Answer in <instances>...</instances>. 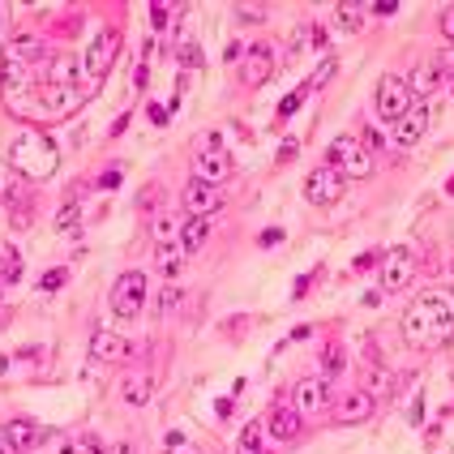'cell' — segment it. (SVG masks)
<instances>
[{"label":"cell","instance_id":"cell-1","mask_svg":"<svg viewBox=\"0 0 454 454\" xmlns=\"http://www.w3.org/2000/svg\"><path fill=\"white\" fill-rule=\"evenodd\" d=\"M403 339L412 347H442L454 339V292L433 287L412 300V309L403 313Z\"/></svg>","mask_w":454,"mask_h":454},{"label":"cell","instance_id":"cell-2","mask_svg":"<svg viewBox=\"0 0 454 454\" xmlns=\"http://www.w3.org/2000/svg\"><path fill=\"white\" fill-rule=\"evenodd\" d=\"M112 313L120 317V321H133V317H142V309H146V274L142 270H124L120 279L112 283Z\"/></svg>","mask_w":454,"mask_h":454},{"label":"cell","instance_id":"cell-3","mask_svg":"<svg viewBox=\"0 0 454 454\" xmlns=\"http://www.w3.org/2000/svg\"><path fill=\"white\" fill-rule=\"evenodd\" d=\"M412 108H416V94H412L407 78H398V73H386L382 86H377V116H382L386 124H398Z\"/></svg>","mask_w":454,"mask_h":454},{"label":"cell","instance_id":"cell-4","mask_svg":"<svg viewBox=\"0 0 454 454\" xmlns=\"http://www.w3.org/2000/svg\"><path fill=\"white\" fill-rule=\"evenodd\" d=\"M330 167H339V176L347 180H360V176H369L373 171V159H369V150H364V142H356V137H335L330 142V159H326Z\"/></svg>","mask_w":454,"mask_h":454},{"label":"cell","instance_id":"cell-5","mask_svg":"<svg viewBox=\"0 0 454 454\" xmlns=\"http://www.w3.org/2000/svg\"><path fill=\"white\" fill-rule=\"evenodd\" d=\"M116 56H120V35H116V31H99L94 43L86 47V56H82V73H86V82L99 86V78H103V73L116 65Z\"/></svg>","mask_w":454,"mask_h":454},{"label":"cell","instance_id":"cell-6","mask_svg":"<svg viewBox=\"0 0 454 454\" xmlns=\"http://www.w3.org/2000/svg\"><path fill=\"white\" fill-rule=\"evenodd\" d=\"M292 407L300 416H317L330 407V382L326 377H300V382L292 386Z\"/></svg>","mask_w":454,"mask_h":454},{"label":"cell","instance_id":"cell-7","mask_svg":"<svg viewBox=\"0 0 454 454\" xmlns=\"http://www.w3.org/2000/svg\"><path fill=\"white\" fill-rule=\"evenodd\" d=\"M339 193H343V176H339V167L321 163L317 171H309V180H305V201H313V206H330V201H339Z\"/></svg>","mask_w":454,"mask_h":454},{"label":"cell","instance_id":"cell-8","mask_svg":"<svg viewBox=\"0 0 454 454\" xmlns=\"http://www.w3.org/2000/svg\"><path fill=\"white\" fill-rule=\"evenodd\" d=\"M412 274H416V253L412 249H390V253L382 258V292H398V287H407L412 283Z\"/></svg>","mask_w":454,"mask_h":454},{"label":"cell","instance_id":"cell-9","mask_svg":"<svg viewBox=\"0 0 454 454\" xmlns=\"http://www.w3.org/2000/svg\"><path fill=\"white\" fill-rule=\"evenodd\" d=\"M227 171H232V159H227V150L219 142H210L206 150H197V155H193V176L201 185H223Z\"/></svg>","mask_w":454,"mask_h":454},{"label":"cell","instance_id":"cell-10","mask_svg":"<svg viewBox=\"0 0 454 454\" xmlns=\"http://www.w3.org/2000/svg\"><path fill=\"white\" fill-rule=\"evenodd\" d=\"M47 86H56V90H94V82H86V73H82V56H69V52L52 60Z\"/></svg>","mask_w":454,"mask_h":454},{"label":"cell","instance_id":"cell-11","mask_svg":"<svg viewBox=\"0 0 454 454\" xmlns=\"http://www.w3.org/2000/svg\"><path fill=\"white\" fill-rule=\"evenodd\" d=\"M373 412H377V398H373L364 386L343 390V398L335 403V420H339V424H364Z\"/></svg>","mask_w":454,"mask_h":454},{"label":"cell","instance_id":"cell-12","mask_svg":"<svg viewBox=\"0 0 454 454\" xmlns=\"http://www.w3.org/2000/svg\"><path fill=\"white\" fill-rule=\"evenodd\" d=\"M360 386L373 398H394L398 394V373L386 369L382 360H360Z\"/></svg>","mask_w":454,"mask_h":454},{"label":"cell","instance_id":"cell-13","mask_svg":"<svg viewBox=\"0 0 454 454\" xmlns=\"http://www.w3.org/2000/svg\"><path fill=\"white\" fill-rule=\"evenodd\" d=\"M270 73H274V47L253 43V47L244 52V60H240V82H244V86H262Z\"/></svg>","mask_w":454,"mask_h":454},{"label":"cell","instance_id":"cell-14","mask_svg":"<svg viewBox=\"0 0 454 454\" xmlns=\"http://www.w3.org/2000/svg\"><path fill=\"white\" fill-rule=\"evenodd\" d=\"M219 206H223V185H201V180H193V185L185 189V210H189L193 219H210Z\"/></svg>","mask_w":454,"mask_h":454},{"label":"cell","instance_id":"cell-15","mask_svg":"<svg viewBox=\"0 0 454 454\" xmlns=\"http://www.w3.org/2000/svg\"><path fill=\"white\" fill-rule=\"evenodd\" d=\"M0 433H5V442L13 446V454H26V450H35L47 433H43V424L39 420H31V416H22V420H9L5 428H0Z\"/></svg>","mask_w":454,"mask_h":454},{"label":"cell","instance_id":"cell-16","mask_svg":"<svg viewBox=\"0 0 454 454\" xmlns=\"http://www.w3.org/2000/svg\"><path fill=\"white\" fill-rule=\"evenodd\" d=\"M90 356H94L99 364H116V360L129 356V339L116 335V330H94V335H90Z\"/></svg>","mask_w":454,"mask_h":454},{"label":"cell","instance_id":"cell-17","mask_svg":"<svg viewBox=\"0 0 454 454\" xmlns=\"http://www.w3.org/2000/svg\"><path fill=\"white\" fill-rule=\"evenodd\" d=\"M424 129H428V108L416 103L398 124H390V137H394V146H416V142L424 137Z\"/></svg>","mask_w":454,"mask_h":454},{"label":"cell","instance_id":"cell-18","mask_svg":"<svg viewBox=\"0 0 454 454\" xmlns=\"http://www.w3.org/2000/svg\"><path fill=\"white\" fill-rule=\"evenodd\" d=\"M300 420H305V416H300L292 403H279V407L270 412V420H266V433H270L274 442H292V437L300 433Z\"/></svg>","mask_w":454,"mask_h":454},{"label":"cell","instance_id":"cell-19","mask_svg":"<svg viewBox=\"0 0 454 454\" xmlns=\"http://www.w3.org/2000/svg\"><path fill=\"white\" fill-rule=\"evenodd\" d=\"M446 82V69L433 60V65H420L416 69V78H407V86H412V94H428V90H437Z\"/></svg>","mask_w":454,"mask_h":454},{"label":"cell","instance_id":"cell-20","mask_svg":"<svg viewBox=\"0 0 454 454\" xmlns=\"http://www.w3.org/2000/svg\"><path fill=\"white\" fill-rule=\"evenodd\" d=\"M185 249L180 244H163L159 249V253H155V266H159V274H163V279H176V274H180L185 270Z\"/></svg>","mask_w":454,"mask_h":454},{"label":"cell","instance_id":"cell-21","mask_svg":"<svg viewBox=\"0 0 454 454\" xmlns=\"http://www.w3.org/2000/svg\"><path fill=\"white\" fill-rule=\"evenodd\" d=\"M206 236H210V219H189V223L180 227V249H185V258H189V253H197Z\"/></svg>","mask_w":454,"mask_h":454},{"label":"cell","instance_id":"cell-22","mask_svg":"<svg viewBox=\"0 0 454 454\" xmlns=\"http://www.w3.org/2000/svg\"><path fill=\"white\" fill-rule=\"evenodd\" d=\"M150 236H155V244H180V219L176 215H159L155 223H150Z\"/></svg>","mask_w":454,"mask_h":454},{"label":"cell","instance_id":"cell-23","mask_svg":"<svg viewBox=\"0 0 454 454\" xmlns=\"http://www.w3.org/2000/svg\"><path fill=\"white\" fill-rule=\"evenodd\" d=\"M5 56H13V60H22V65H35V60L43 56V47H39V39L22 35V39H13V43L5 47Z\"/></svg>","mask_w":454,"mask_h":454},{"label":"cell","instance_id":"cell-24","mask_svg":"<svg viewBox=\"0 0 454 454\" xmlns=\"http://www.w3.org/2000/svg\"><path fill=\"white\" fill-rule=\"evenodd\" d=\"M364 5H351V0H343V5H335V22H339V26L343 31H360L364 26Z\"/></svg>","mask_w":454,"mask_h":454},{"label":"cell","instance_id":"cell-25","mask_svg":"<svg viewBox=\"0 0 454 454\" xmlns=\"http://www.w3.org/2000/svg\"><path fill=\"white\" fill-rule=\"evenodd\" d=\"M236 454H262V420H249L236 437Z\"/></svg>","mask_w":454,"mask_h":454},{"label":"cell","instance_id":"cell-26","mask_svg":"<svg viewBox=\"0 0 454 454\" xmlns=\"http://www.w3.org/2000/svg\"><path fill=\"white\" fill-rule=\"evenodd\" d=\"M56 232H60V236H78V232H82V206H78V201L60 206V215H56Z\"/></svg>","mask_w":454,"mask_h":454},{"label":"cell","instance_id":"cell-27","mask_svg":"<svg viewBox=\"0 0 454 454\" xmlns=\"http://www.w3.org/2000/svg\"><path fill=\"white\" fill-rule=\"evenodd\" d=\"M103 450L108 446L94 433H69V442H65V454H103Z\"/></svg>","mask_w":454,"mask_h":454},{"label":"cell","instance_id":"cell-28","mask_svg":"<svg viewBox=\"0 0 454 454\" xmlns=\"http://www.w3.org/2000/svg\"><path fill=\"white\" fill-rule=\"evenodd\" d=\"M150 377H129V382H124V403H133V407H146L150 403Z\"/></svg>","mask_w":454,"mask_h":454},{"label":"cell","instance_id":"cell-29","mask_svg":"<svg viewBox=\"0 0 454 454\" xmlns=\"http://www.w3.org/2000/svg\"><path fill=\"white\" fill-rule=\"evenodd\" d=\"M171 13H180V5H159V0H155V5H150V26L167 31L171 26Z\"/></svg>","mask_w":454,"mask_h":454},{"label":"cell","instance_id":"cell-30","mask_svg":"<svg viewBox=\"0 0 454 454\" xmlns=\"http://www.w3.org/2000/svg\"><path fill=\"white\" fill-rule=\"evenodd\" d=\"M22 274V262H17V253L9 244H0V279H17Z\"/></svg>","mask_w":454,"mask_h":454},{"label":"cell","instance_id":"cell-31","mask_svg":"<svg viewBox=\"0 0 454 454\" xmlns=\"http://www.w3.org/2000/svg\"><path fill=\"white\" fill-rule=\"evenodd\" d=\"M321 373H326V377L343 373V351H339V347H326V351H321Z\"/></svg>","mask_w":454,"mask_h":454},{"label":"cell","instance_id":"cell-32","mask_svg":"<svg viewBox=\"0 0 454 454\" xmlns=\"http://www.w3.org/2000/svg\"><path fill=\"white\" fill-rule=\"evenodd\" d=\"M65 279H69V270H65V266H56V270H47L43 279H39V292H60V287H65Z\"/></svg>","mask_w":454,"mask_h":454},{"label":"cell","instance_id":"cell-33","mask_svg":"<svg viewBox=\"0 0 454 454\" xmlns=\"http://www.w3.org/2000/svg\"><path fill=\"white\" fill-rule=\"evenodd\" d=\"M13 185H17V176H13V163H5V159H0V201H5V197L13 193Z\"/></svg>","mask_w":454,"mask_h":454},{"label":"cell","instance_id":"cell-34","mask_svg":"<svg viewBox=\"0 0 454 454\" xmlns=\"http://www.w3.org/2000/svg\"><path fill=\"white\" fill-rule=\"evenodd\" d=\"M305 94H309V86H300V90H292V94L283 99V103H279V120H287V116H292V112L300 108V99H305Z\"/></svg>","mask_w":454,"mask_h":454},{"label":"cell","instance_id":"cell-35","mask_svg":"<svg viewBox=\"0 0 454 454\" xmlns=\"http://www.w3.org/2000/svg\"><path fill=\"white\" fill-rule=\"evenodd\" d=\"M176 305H180V287H163V300H159V317H167Z\"/></svg>","mask_w":454,"mask_h":454},{"label":"cell","instance_id":"cell-36","mask_svg":"<svg viewBox=\"0 0 454 454\" xmlns=\"http://www.w3.org/2000/svg\"><path fill=\"white\" fill-rule=\"evenodd\" d=\"M180 65H201V52H197V43H180Z\"/></svg>","mask_w":454,"mask_h":454},{"label":"cell","instance_id":"cell-37","mask_svg":"<svg viewBox=\"0 0 454 454\" xmlns=\"http://www.w3.org/2000/svg\"><path fill=\"white\" fill-rule=\"evenodd\" d=\"M244 52H249V43H236L232 39V43L223 47V60H244Z\"/></svg>","mask_w":454,"mask_h":454},{"label":"cell","instance_id":"cell-38","mask_svg":"<svg viewBox=\"0 0 454 454\" xmlns=\"http://www.w3.org/2000/svg\"><path fill=\"white\" fill-rule=\"evenodd\" d=\"M442 35L454 43V5H446V9H442Z\"/></svg>","mask_w":454,"mask_h":454},{"label":"cell","instance_id":"cell-39","mask_svg":"<svg viewBox=\"0 0 454 454\" xmlns=\"http://www.w3.org/2000/svg\"><path fill=\"white\" fill-rule=\"evenodd\" d=\"M326 78H335V60H330V65H321V69L313 73V82H309V90H317V86H326Z\"/></svg>","mask_w":454,"mask_h":454},{"label":"cell","instance_id":"cell-40","mask_svg":"<svg viewBox=\"0 0 454 454\" xmlns=\"http://www.w3.org/2000/svg\"><path fill=\"white\" fill-rule=\"evenodd\" d=\"M240 17L244 22H262L266 17V5H240Z\"/></svg>","mask_w":454,"mask_h":454},{"label":"cell","instance_id":"cell-41","mask_svg":"<svg viewBox=\"0 0 454 454\" xmlns=\"http://www.w3.org/2000/svg\"><path fill=\"white\" fill-rule=\"evenodd\" d=\"M369 13H377V17H390V13H398V5H390V0H382V5H369Z\"/></svg>","mask_w":454,"mask_h":454},{"label":"cell","instance_id":"cell-42","mask_svg":"<svg viewBox=\"0 0 454 454\" xmlns=\"http://www.w3.org/2000/svg\"><path fill=\"white\" fill-rule=\"evenodd\" d=\"M420 412H424V398L416 394V398H412V407H407V420H412V424H420Z\"/></svg>","mask_w":454,"mask_h":454},{"label":"cell","instance_id":"cell-43","mask_svg":"<svg viewBox=\"0 0 454 454\" xmlns=\"http://www.w3.org/2000/svg\"><path fill=\"white\" fill-rule=\"evenodd\" d=\"M377 262H382V258H377V253H360V258H356V270H373Z\"/></svg>","mask_w":454,"mask_h":454},{"label":"cell","instance_id":"cell-44","mask_svg":"<svg viewBox=\"0 0 454 454\" xmlns=\"http://www.w3.org/2000/svg\"><path fill=\"white\" fill-rule=\"evenodd\" d=\"M150 120H155L159 129H163V124H167V108H159V103H155V108H150Z\"/></svg>","mask_w":454,"mask_h":454},{"label":"cell","instance_id":"cell-45","mask_svg":"<svg viewBox=\"0 0 454 454\" xmlns=\"http://www.w3.org/2000/svg\"><path fill=\"white\" fill-rule=\"evenodd\" d=\"M103 454H133V446H129V442H112Z\"/></svg>","mask_w":454,"mask_h":454},{"label":"cell","instance_id":"cell-46","mask_svg":"<svg viewBox=\"0 0 454 454\" xmlns=\"http://www.w3.org/2000/svg\"><path fill=\"white\" fill-rule=\"evenodd\" d=\"M65 442H69V433H60V437H56V442H52V446H47V450H43V454H65Z\"/></svg>","mask_w":454,"mask_h":454},{"label":"cell","instance_id":"cell-47","mask_svg":"<svg viewBox=\"0 0 454 454\" xmlns=\"http://www.w3.org/2000/svg\"><path fill=\"white\" fill-rule=\"evenodd\" d=\"M305 292H309V274H305V279H296V287H292V300H300Z\"/></svg>","mask_w":454,"mask_h":454},{"label":"cell","instance_id":"cell-48","mask_svg":"<svg viewBox=\"0 0 454 454\" xmlns=\"http://www.w3.org/2000/svg\"><path fill=\"white\" fill-rule=\"evenodd\" d=\"M279 240H283V232H279V227H270V232L262 236V244H279Z\"/></svg>","mask_w":454,"mask_h":454},{"label":"cell","instance_id":"cell-49","mask_svg":"<svg viewBox=\"0 0 454 454\" xmlns=\"http://www.w3.org/2000/svg\"><path fill=\"white\" fill-rule=\"evenodd\" d=\"M116 185H120V176H116V171H108L103 180H99V189H116Z\"/></svg>","mask_w":454,"mask_h":454},{"label":"cell","instance_id":"cell-50","mask_svg":"<svg viewBox=\"0 0 454 454\" xmlns=\"http://www.w3.org/2000/svg\"><path fill=\"white\" fill-rule=\"evenodd\" d=\"M296 150H300V146H296V142H283V150H279V159H283V163H287V159H292V155H296Z\"/></svg>","mask_w":454,"mask_h":454},{"label":"cell","instance_id":"cell-51","mask_svg":"<svg viewBox=\"0 0 454 454\" xmlns=\"http://www.w3.org/2000/svg\"><path fill=\"white\" fill-rule=\"evenodd\" d=\"M0 454H13V446L5 442V433H0Z\"/></svg>","mask_w":454,"mask_h":454},{"label":"cell","instance_id":"cell-52","mask_svg":"<svg viewBox=\"0 0 454 454\" xmlns=\"http://www.w3.org/2000/svg\"><path fill=\"white\" fill-rule=\"evenodd\" d=\"M5 13H9V5H0V26H5Z\"/></svg>","mask_w":454,"mask_h":454},{"label":"cell","instance_id":"cell-53","mask_svg":"<svg viewBox=\"0 0 454 454\" xmlns=\"http://www.w3.org/2000/svg\"><path fill=\"white\" fill-rule=\"evenodd\" d=\"M446 193H450V197H454V176H450V185H446Z\"/></svg>","mask_w":454,"mask_h":454}]
</instances>
